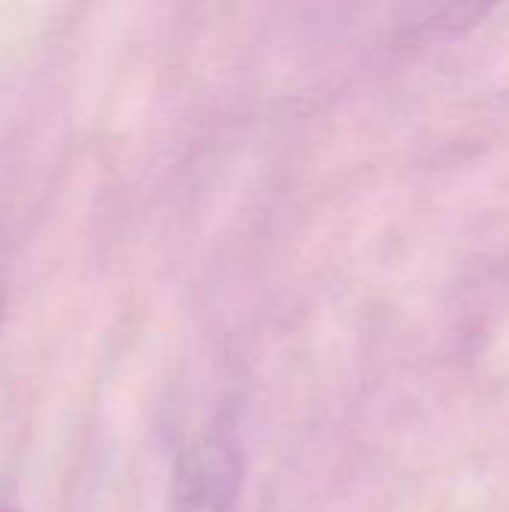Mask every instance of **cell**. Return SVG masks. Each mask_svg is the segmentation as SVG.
Instances as JSON below:
<instances>
[{
    "instance_id": "2",
    "label": "cell",
    "mask_w": 509,
    "mask_h": 512,
    "mask_svg": "<svg viewBox=\"0 0 509 512\" xmlns=\"http://www.w3.org/2000/svg\"><path fill=\"white\" fill-rule=\"evenodd\" d=\"M6 306H9V249L0 234V330H3Z\"/></svg>"
},
{
    "instance_id": "1",
    "label": "cell",
    "mask_w": 509,
    "mask_h": 512,
    "mask_svg": "<svg viewBox=\"0 0 509 512\" xmlns=\"http://www.w3.org/2000/svg\"><path fill=\"white\" fill-rule=\"evenodd\" d=\"M504 0H408V27L417 33H459Z\"/></svg>"
}]
</instances>
